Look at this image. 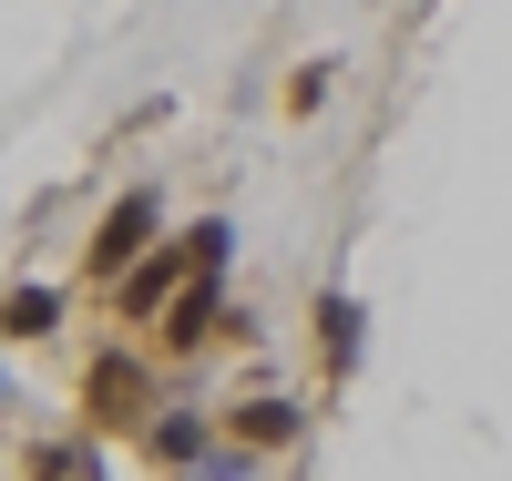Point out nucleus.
Masks as SVG:
<instances>
[{
	"instance_id": "10",
	"label": "nucleus",
	"mask_w": 512,
	"mask_h": 481,
	"mask_svg": "<svg viewBox=\"0 0 512 481\" xmlns=\"http://www.w3.org/2000/svg\"><path fill=\"white\" fill-rule=\"evenodd\" d=\"M185 481H256V461H246V451H236V441H226V451H216V461H195V471H185Z\"/></svg>"
},
{
	"instance_id": "7",
	"label": "nucleus",
	"mask_w": 512,
	"mask_h": 481,
	"mask_svg": "<svg viewBox=\"0 0 512 481\" xmlns=\"http://www.w3.org/2000/svg\"><path fill=\"white\" fill-rule=\"evenodd\" d=\"M318 359H328V379H349L359 369V297H318Z\"/></svg>"
},
{
	"instance_id": "4",
	"label": "nucleus",
	"mask_w": 512,
	"mask_h": 481,
	"mask_svg": "<svg viewBox=\"0 0 512 481\" xmlns=\"http://www.w3.org/2000/svg\"><path fill=\"white\" fill-rule=\"evenodd\" d=\"M216 430L226 420H205V410H164V420H144V461L154 471H195V461H216Z\"/></svg>"
},
{
	"instance_id": "9",
	"label": "nucleus",
	"mask_w": 512,
	"mask_h": 481,
	"mask_svg": "<svg viewBox=\"0 0 512 481\" xmlns=\"http://www.w3.org/2000/svg\"><path fill=\"white\" fill-rule=\"evenodd\" d=\"M328 82H338V72H328V62H308V72L287 82V113H318V103H328Z\"/></svg>"
},
{
	"instance_id": "8",
	"label": "nucleus",
	"mask_w": 512,
	"mask_h": 481,
	"mask_svg": "<svg viewBox=\"0 0 512 481\" xmlns=\"http://www.w3.org/2000/svg\"><path fill=\"white\" fill-rule=\"evenodd\" d=\"M62 328V287H11L0 297V338H52Z\"/></svg>"
},
{
	"instance_id": "2",
	"label": "nucleus",
	"mask_w": 512,
	"mask_h": 481,
	"mask_svg": "<svg viewBox=\"0 0 512 481\" xmlns=\"http://www.w3.org/2000/svg\"><path fill=\"white\" fill-rule=\"evenodd\" d=\"M82 410H93L103 430H144L154 389H144V359H134V348H93V369H82Z\"/></svg>"
},
{
	"instance_id": "5",
	"label": "nucleus",
	"mask_w": 512,
	"mask_h": 481,
	"mask_svg": "<svg viewBox=\"0 0 512 481\" xmlns=\"http://www.w3.org/2000/svg\"><path fill=\"white\" fill-rule=\"evenodd\" d=\"M216 277H226V267L185 277V287H175V308H164V328H154V338L175 348V359H185V348H205V338H216V308H226V297H216Z\"/></svg>"
},
{
	"instance_id": "6",
	"label": "nucleus",
	"mask_w": 512,
	"mask_h": 481,
	"mask_svg": "<svg viewBox=\"0 0 512 481\" xmlns=\"http://www.w3.org/2000/svg\"><path fill=\"white\" fill-rule=\"evenodd\" d=\"M297 430H308L297 400H236V410H226V441H236V451H287Z\"/></svg>"
},
{
	"instance_id": "3",
	"label": "nucleus",
	"mask_w": 512,
	"mask_h": 481,
	"mask_svg": "<svg viewBox=\"0 0 512 481\" xmlns=\"http://www.w3.org/2000/svg\"><path fill=\"white\" fill-rule=\"evenodd\" d=\"M185 277H205V256H195V236H175V246H154V256H144L134 277H113V308H123V318H164V308H175V287H185Z\"/></svg>"
},
{
	"instance_id": "1",
	"label": "nucleus",
	"mask_w": 512,
	"mask_h": 481,
	"mask_svg": "<svg viewBox=\"0 0 512 481\" xmlns=\"http://www.w3.org/2000/svg\"><path fill=\"white\" fill-rule=\"evenodd\" d=\"M154 226H164V205H154V195H113V215L93 226V246H82V277H93V287L134 277L144 256H154Z\"/></svg>"
}]
</instances>
